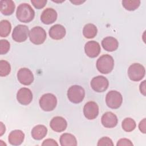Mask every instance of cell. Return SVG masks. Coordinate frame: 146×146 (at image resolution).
Instances as JSON below:
<instances>
[{"label":"cell","mask_w":146,"mask_h":146,"mask_svg":"<svg viewBox=\"0 0 146 146\" xmlns=\"http://www.w3.org/2000/svg\"><path fill=\"white\" fill-rule=\"evenodd\" d=\"M42 145L43 146H47V145H58V144L56 143V141L52 139H46L44 140L42 144Z\"/></svg>","instance_id":"32"},{"label":"cell","mask_w":146,"mask_h":146,"mask_svg":"<svg viewBox=\"0 0 146 146\" xmlns=\"http://www.w3.org/2000/svg\"><path fill=\"white\" fill-rule=\"evenodd\" d=\"M140 1L139 0H123L122 1L123 6L128 11H134L137 9L140 5Z\"/></svg>","instance_id":"26"},{"label":"cell","mask_w":146,"mask_h":146,"mask_svg":"<svg viewBox=\"0 0 146 146\" xmlns=\"http://www.w3.org/2000/svg\"><path fill=\"white\" fill-rule=\"evenodd\" d=\"M15 8L14 2L11 0H1L0 1V11L5 15H11Z\"/></svg>","instance_id":"20"},{"label":"cell","mask_w":146,"mask_h":146,"mask_svg":"<svg viewBox=\"0 0 146 146\" xmlns=\"http://www.w3.org/2000/svg\"><path fill=\"white\" fill-rule=\"evenodd\" d=\"M16 17L20 22L29 23L34 19L35 11L29 3H23L18 6L16 11Z\"/></svg>","instance_id":"1"},{"label":"cell","mask_w":146,"mask_h":146,"mask_svg":"<svg viewBox=\"0 0 146 146\" xmlns=\"http://www.w3.org/2000/svg\"><path fill=\"white\" fill-rule=\"evenodd\" d=\"M1 129H0V136H2L3 134L6 131V128H5V125L3 124L2 122H1Z\"/></svg>","instance_id":"35"},{"label":"cell","mask_w":146,"mask_h":146,"mask_svg":"<svg viewBox=\"0 0 146 146\" xmlns=\"http://www.w3.org/2000/svg\"><path fill=\"white\" fill-rule=\"evenodd\" d=\"M83 113L87 119H95L99 115V107L98 104L93 101L88 102L83 107Z\"/></svg>","instance_id":"10"},{"label":"cell","mask_w":146,"mask_h":146,"mask_svg":"<svg viewBox=\"0 0 146 146\" xmlns=\"http://www.w3.org/2000/svg\"><path fill=\"white\" fill-rule=\"evenodd\" d=\"M139 90L141 94H143L144 96H145L146 94V90H145V80L143 81L139 86Z\"/></svg>","instance_id":"34"},{"label":"cell","mask_w":146,"mask_h":146,"mask_svg":"<svg viewBox=\"0 0 146 146\" xmlns=\"http://www.w3.org/2000/svg\"><path fill=\"white\" fill-rule=\"evenodd\" d=\"M40 107L44 111L49 112L54 110L57 105L56 96L51 93L43 95L39 101Z\"/></svg>","instance_id":"3"},{"label":"cell","mask_w":146,"mask_h":146,"mask_svg":"<svg viewBox=\"0 0 146 146\" xmlns=\"http://www.w3.org/2000/svg\"><path fill=\"white\" fill-rule=\"evenodd\" d=\"M57 17V13L54 9L47 8L42 11L40 15V20L44 24L50 25L55 22Z\"/></svg>","instance_id":"16"},{"label":"cell","mask_w":146,"mask_h":146,"mask_svg":"<svg viewBox=\"0 0 146 146\" xmlns=\"http://www.w3.org/2000/svg\"><path fill=\"white\" fill-rule=\"evenodd\" d=\"M17 99L22 105L29 104L33 100V94L29 88L23 87L20 88L17 93Z\"/></svg>","instance_id":"12"},{"label":"cell","mask_w":146,"mask_h":146,"mask_svg":"<svg viewBox=\"0 0 146 146\" xmlns=\"http://www.w3.org/2000/svg\"><path fill=\"white\" fill-rule=\"evenodd\" d=\"M118 119L116 115L112 112H105L101 118L102 125L108 128H113L117 124Z\"/></svg>","instance_id":"15"},{"label":"cell","mask_w":146,"mask_h":146,"mask_svg":"<svg viewBox=\"0 0 146 146\" xmlns=\"http://www.w3.org/2000/svg\"><path fill=\"white\" fill-rule=\"evenodd\" d=\"M96 66V68L100 73L103 74H109L113 68L114 59L110 55H103L97 60Z\"/></svg>","instance_id":"2"},{"label":"cell","mask_w":146,"mask_h":146,"mask_svg":"<svg viewBox=\"0 0 146 146\" xmlns=\"http://www.w3.org/2000/svg\"><path fill=\"white\" fill-rule=\"evenodd\" d=\"M98 33L97 27L92 23L86 24L83 29V36L87 39H91L96 36Z\"/></svg>","instance_id":"23"},{"label":"cell","mask_w":146,"mask_h":146,"mask_svg":"<svg viewBox=\"0 0 146 146\" xmlns=\"http://www.w3.org/2000/svg\"><path fill=\"white\" fill-rule=\"evenodd\" d=\"M90 84L94 91L97 92H103L108 88L109 82L106 77L98 75L92 79Z\"/></svg>","instance_id":"9"},{"label":"cell","mask_w":146,"mask_h":146,"mask_svg":"<svg viewBox=\"0 0 146 146\" xmlns=\"http://www.w3.org/2000/svg\"><path fill=\"white\" fill-rule=\"evenodd\" d=\"M18 81L25 86L30 85L34 81V75L30 70L27 68H21L17 72Z\"/></svg>","instance_id":"11"},{"label":"cell","mask_w":146,"mask_h":146,"mask_svg":"<svg viewBox=\"0 0 146 146\" xmlns=\"http://www.w3.org/2000/svg\"><path fill=\"white\" fill-rule=\"evenodd\" d=\"M70 2H71V3H74V4H75V5H80V3L84 2L85 1H70Z\"/></svg>","instance_id":"36"},{"label":"cell","mask_w":146,"mask_h":146,"mask_svg":"<svg viewBox=\"0 0 146 146\" xmlns=\"http://www.w3.org/2000/svg\"><path fill=\"white\" fill-rule=\"evenodd\" d=\"M85 96L84 88L78 85L71 86L67 91V97L68 100L75 104H78L83 101Z\"/></svg>","instance_id":"4"},{"label":"cell","mask_w":146,"mask_h":146,"mask_svg":"<svg viewBox=\"0 0 146 146\" xmlns=\"http://www.w3.org/2000/svg\"><path fill=\"white\" fill-rule=\"evenodd\" d=\"M59 141L62 146L77 145V140L75 136L68 133H63L60 137Z\"/></svg>","instance_id":"22"},{"label":"cell","mask_w":146,"mask_h":146,"mask_svg":"<svg viewBox=\"0 0 146 146\" xmlns=\"http://www.w3.org/2000/svg\"><path fill=\"white\" fill-rule=\"evenodd\" d=\"M50 126L54 131L61 132L66 129L67 127V123L66 119L63 117L55 116L50 121Z\"/></svg>","instance_id":"14"},{"label":"cell","mask_w":146,"mask_h":146,"mask_svg":"<svg viewBox=\"0 0 146 146\" xmlns=\"http://www.w3.org/2000/svg\"><path fill=\"white\" fill-rule=\"evenodd\" d=\"M29 29L27 26L24 25H18L13 29L12 38L17 42H25L29 36Z\"/></svg>","instance_id":"8"},{"label":"cell","mask_w":146,"mask_h":146,"mask_svg":"<svg viewBox=\"0 0 146 146\" xmlns=\"http://www.w3.org/2000/svg\"><path fill=\"white\" fill-rule=\"evenodd\" d=\"M11 71V66L10 63L5 60H0V76H6Z\"/></svg>","instance_id":"27"},{"label":"cell","mask_w":146,"mask_h":146,"mask_svg":"<svg viewBox=\"0 0 146 146\" xmlns=\"http://www.w3.org/2000/svg\"><path fill=\"white\" fill-rule=\"evenodd\" d=\"M136 126L135 121L131 117L125 118L121 123V127L124 131L125 132H131L133 131Z\"/></svg>","instance_id":"25"},{"label":"cell","mask_w":146,"mask_h":146,"mask_svg":"<svg viewBox=\"0 0 146 146\" xmlns=\"http://www.w3.org/2000/svg\"><path fill=\"white\" fill-rule=\"evenodd\" d=\"M11 25L10 22L6 19L0 22V36L1 37H7L10 33Z\"/></svg>","instance_id":"24"},{"label":"cell","mask_w":146,"mask_h":146,"mask_svg":"<svg viewBox=\"0 0 146 146\" xmlns=\"http://www.w3.org/2000/svg\"><path fill=\"white\" fill-rule=\"evenodd\" d=\"M47 0H31V3L37 9L43 8L47 3Z\"/></svg>","instance_id":"30"},{"label":"cell","mask_w":146,"mask_h":146,"mask_svg":"<svg viewBox=\"0 0 146 146\" xmlns=\"http://www.w3.org/2000/svg\"><path fill=\"white\" fill-rule=\"evenodd\" d=\"M133 143L131 142V141L128 139L126 138H123L120 139L118 140L116 145L117 146H133Z\"/></svg>","instance_id":"31"},{"label":"cell","mask_w":146,"mask_h":146,"mask_svg":"<svg viewBox=\"0 0 146 146\" xmlns=\"http://www.w3.org/2000/svg\"><path fill=\"white\" fill-rule=\"evenodd\" d=\"M25 139V134L21 130L16 129L12 131L8 137V140L10 144L13 145H21Z\"/></svg>","instance_id":"18"},{"label":"cell","mask_w":146,"mask_h":146,"mask_svg":"<svg viewBox=\"0 0 146 146\" xmlns=\"http://www.w3.org/2000/svg\"><path fill=\"white\" fill-rule=\"evenodd\" d=\"M102 46L105 50L112 52L117 50L119 46V42L114 37L107 36L102 40Z\"/></svg>","instance_id":"19"},{"label":"cell","mask_w":146,"mask_h":146,"mask_svg":"<svg viewBox=\"0 0 146 146\" xmlns=\"http://www.w3.org/2000/svg\"><path fill=\"white\" fill-rule=\"evenodd\" d=\"M139 130L143 133H145V118L140 121L139 124Z\"/></svg>","instance_id":"33"},{"label":"cell","mask_w":146,"mask_h":146,"mask_svg":"<svg viewBox=\"0 0 146 146\" xmlns=\"http://www.w3.org/2000/svg\"><path fill=\"white\" fill-rule=\"evenodd\" d=\"M47 133V129L44 125H36L31 130V136L33 138L36 140H39L44 138Z\"/></svg>","instance_id":"21"},{"label":"cell","mask_w":146,"mask_h":146,"mask_svg":"<svg viewBox=\"0 0 146 146\" xmlns=\"http://www.w3.org/2000/svg\"><path fill=\"white\" fill-rule=\"evenodd\" d=\"M145 74V68L140 63H133L128 69V77L131 80L134 82L141 80L144 77Z\"/></svg>","instance_id":"5"},{"label":"cell","mask_w":146,"mask_h":146,"mask_svg":"<svg viewBox=\"0 0 146 146\" xmlns=\"http://www.w3.org/2000/svg\"><path fill=\"white\" fill-rule=\"evenodd\" d=\"M30 41L35 44H41L46 39V33L44 29L40 26L33 27L29 34Z\"/></svg>","instance_id":"6"},{"label":"cell","mask_w":146,"mask_h":146,"mask_svg":"<svg viewBox=\"0 0 146 146\" xmlns=\"http://www.w3.org/2000/svg\"><path fill=\"white\" fill-rule=\"evenodd\" d=\"M10 44L9 42L6 39L0 40V54L1 55L6 54L10 50Z\"/></svg>","instance_id":"28"},{"label":"cell","mask_w":146,"mask_h":146,"mask_svg":"<svg viewBox=\"0 0 146 146\" xmlns=\"http://www.w3.org/2000/svg\"><path fill=\"white\" fill-rule=\"evenodd\" d=\"M66 29L63 26L60 24L53 25L49 29L48 34L50 36L55 40H60L63 39L66 35Z\"/></svg>","instance_id":"17"},{"label":"cell","mask_w":146,"mask_h":146,"mask_svg":"<svg viewBox=\"0 0 146 146\" xmlns=\"http://www.w3.org/2000/svg\"><path fill=\"white\" fill-rule=\"evenodd\" d=\"M84 51L88 57L95 58L99 55L101 51L100 46L98 42L95 40L88 41L85 44Z\"/></svg>","instance_id":"13"},{"label":"cell","mask_w":146,"mask_h":146,"mask_svg":"<svg viewBox=\"0 0 146 146\" xmlns=\"http://www.w3.org/2000/svg\"><path fill=\"white\" fill-rule=\"evenodd\" d=\"M123 102V97L121 94L117 91L112 90L109 91L106 96V103L108 107L112 109L119 108Z\"/></svg>","instance_id":"7"},{"label":"cell","mask_w":146,"mask_h":146,"mask_svg":"<svg viewBox=\"0 0 146 146\" xmlns=\"http://www.w3.org/2000/svg\"><path fill=\"white\" fill-rule=\"evenodd\" d=\"M98 146H104V145H113L112 140L108 137H103L100 138L97 144Z\"/></svg>","instance_id":"29"}]
</instances>
